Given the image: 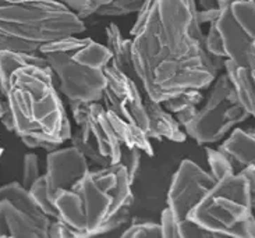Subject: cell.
Listing matches in <instances>:
<instances>
[{
	"label": "cell",
	"mask_w": 255,
	"mask_h": 238,
	"mask_svg": "<svg viewBox=\"0 0 255 238\" xmlns=\"http://www.w3.org/2000/svg\"><path fill=\"white\" fill-rule=\"evenodd\" d=\"M219 149L223 150L233 164L235 173H240L246 167H255V132L236 128Z\"/></svg>",
	"instance_id": "cell-15"
},
{
	"label": "cell",
	"mask_w": 255,
	"mask_h": 238,
	"mask_svg": "<svg viewBox=\"0 0 255 238\" xmlns=\"http://www.w3.org/2000/svg\"><path fill=\"white\" fill-rule=\"evenodd\" d=\"M251 116L243 106L229 75L219 74L202 108L184 131L200 145L219 142L236 125Z\"/></svg>",
	"instance_id": "cell-7"
},
{
	"label": "cell",
	"mask_w": 255,
	"mask_h": 238,
	"mask_svg": "<svg viewBox=\"0 0 255 238\" xmlns=\"http://www.w3.org/2000/svg\"><path fill=\"white\" fill-rule=\"evenodd\" d=\"M253 211L249 180L243 173H233L214 184L188 219L214 237L250 238Z\"/></svg>",
	"instance_id": "cell-4"
},
{
	"label": "cell",
	"mask_w": 255,
	"mask_h": 238,
	"mask_svg": "<svg viewBox=\"0 0 255 238\" xmlns=\"http://www.w3.org/2000/svg\"><path fill=\"white\" fill-rule=\"evenodd\" d=\"M22 143L31 148V149H36V148H41V149L48 150V152H52V150L57 149L60 148L62 143L59 142H53V141H48V139H43V138H36V136H31V135H22L20 136Z\"/></svg>",
	"instance_id": "cell-29"
},
{
	"label": "cell",
	"mask_w": 255,
	"mask_h": 238,
	"mask_svg": "<svg viewBox=\"0 0 255 238\" xmlns=\"http://www.w3.org/2000/svg\"><path fill=\"white\" fill-rule=\"evenodd\" d=\"M4 3H10V4H20V3H29V1H39V0H1Z\"/></svg>",
	"instance_id": "cell-37"
},
{
	"label": "cell",
	"mask_w": 255,
	"mask_h": 238,
	"mask_svg": "<svg viewBox=\"0 0 255 238\" xmlns=\"http://www.w3.org/2000/svg\"><path fill=\"white\" fill-rule=\"evenodd\" d=\"M39 48L41 45L38 43L17 39L0 32V52L8 50V52H20V53H36L39 52Z\"/></svg>",
	"instance_id": "cell-24"
},
{
	"label": "cell",
	"mask_w": 255,
	"mask_h": 238,
	"mask_svg": "<svg viewBox=\"0 0 255 238\" xmlns=\"http://www.w3.org/2000/svg\"><path fill=\"white\" fill-rule=\"evenodd\" d=\"M80 41L81 38L71 35L48 42L39 48V53L48 60L59 82V91L69 101L99 102L102 101L106 77L104 70L84 66L73 57V49Z\"/></svg>",
	"instance_id": "cell-8"
},
{
	"label": "cell",
	"mask_w": 255,
	"mask_h": 238,
	"mask_svg": "<svg viewBox=\"0 0 255 238\" xmlns=\"http://www.w3.org/2000/svg\"><path fill=\"white\" fill-rule=\"evenodd\" d=\"M91 170V163L73 145L48 152L46 157V190L53 202L57 191L70 190L74 184Z\"/></svg>",
	"instance_id": "cell-12"
},
{
	"label": "cell",
	"mask_w": 255,
	"mask_h": 238,
	"mask_svg": "<svg viewBox=\"0 0 255 238\" xmlns=\"http://www.w3.org/2000/svg\"><path fill=\"white\" fill-rule=\"evenodd\" d=\"M85 31L84 20L60 0H39L10 4L0 0V32L43 45Z\"/></svg>",
	"instance_id": "cell-5"
},
{
	"label": "cell",
	"mask_w": 255,
	"mask_h": 238,
	"mask_svg": "<svg viewBox=\"0 0 255 238\" xmlns=\"http://www.w3.org/2000/svg\"><path fill=\"white\" fill-rule=\"evenodd\" d=\"M250 70H251V73H253V77H254L255 80V39L254 43H253V48H251V52H250Z\"/></svg>",
	"instance_id": "cell-34"
},
{
	"label": "cell",
	"mask_w": 255,
	"mask_h": 238,
	"mask_svg": "<svg viewBox=\"0 0 255 238\" xmlns=\"http://www.w3.org/2000/svg\"><path fill=\"white\" fill-rule=\"evenodd\" d=\"M49 237L50 238H77L76 230H73L62 219H52L49 226Z\"/></svg>",
	"instance_id": "cell-27"
},
{
	"label": "cell",
	"mask_w": 255,
	"mask_h": 238,
	"mask_svg": "<svg viewBox=\"0 0 255 238\" xmlns=\"http://www.w3.org/2000/svg\"><path fill=\"white\" fill-rule=\"evenodd\" d=\"M240 173H243L246 178L249 180L250 184V192H251V204H253V209L255 211V167H246V169H243Z\"/></svg>",
	"instance_id": "cell-30"
},
{
	"label": "cell",
	"mask_w": 255,
	"mask_h": 238,
	"mask_svg": "<svg viewBox=\"0 0 255 238\" xmlns=\"http://www.w3.org/2000/svg\"><path fill=\"white\" fill-rule=\"evenodd\" d=\"M216 183L215 177L190 159H184L174 173L167 192V208L170 209L177 227L188 219L193 211L208 191Z\"/></svg>",
	"instance_id": "cell-11"
},
{
	"label": "cell",
	"mask_w": 255,
	"mask_h": 238,
	"mask_svg": "<svg viewBox=\"0 0 255 238\" xmlns=\"http://www.w3.org/2000/svg\"><path fill=\"white\" fill-rule=\"evenodd\" d=\"M204 102V95L201 92V89H187L184 92H181L179 95L169 98L162 102V105L165 106L166 110H169L170 113L176 115L183 109H186L188 106L193 105H201Z\"/></svg>",
	"instance_id": "cell-19"
},
{
	"label": "cell",
	"mask_w": 255,
	"mask_h": 238,
	"mask_svg": "<svg viewBox=\"0 0 255 238\" xmlns=\"http://www.w3.org/2000/svg\"><path fill=\"white\" fill-rule=\"evenodd\" d=\"M225 71L236 89L242 105L255 117V80L250 67L239 66L232 60H225Z\"/></svg>",
	"instance_id": "cell-17"
},
{
	"label": "cell",
	"mask_w": 255,
	"mask_h": 238,
	"mask_svg": "<svg viewBox=\"0 0 255 238\" xmlns=\"http://www.w3.org/2000/svg\"><path fill=\"white\" fill-rule=\"evenodd\" d=\"M160 226H162V234L167 238H179L177 233V220L174 219L170 209L166 206L162 215H160Z\"/></svg>",
	"instance_id": "cell-28"
},
{
	"label": "cell",
	"mask_w": 255,
	"mask_h": 238,
	"mask_svg": "<svg viewBox=\"0 0 255 238\" xmlns=\"http://www.w3.org/2000/svg\"><path fill=\"white\" fill-rule=\"evenodd\" d=\"M145 0H112L109 4L104 6L97 15L99 17H123L127 14L138 13L142 6H144Z\"/></svg>",
	"instance_id": "cell-21"
},
{
	"label": "cell",
	"mask_w": 255,
	"mask_h": 238,
	"mask_svg": "<svg viewBox=\"0 0 255 238\" xmlns=\"http://www.w3.org/2000/svg\"><path fill=\"white\" fill-rule=\"evenodd\" d=\"M59 92L50 66L17 68L4 92L14 117V132L59 143L69 141L73 129Z\"/></svg>",
	"instance_id": "cell-3"
},
{
	"label": "cell",
	"mask_w": 255,
	"mask_h": 238,
	"mask_svg": "<svg viewBox=\"0 0 255 238\" xmlns=\"http://www.w3.org/2000/svg\"><path fill=\"white\" fill-rule=\"evenodd\" d=\"M221 14V10L219 8H215V10H198V21L200 24H207V22H212L215 21Z\"/></svg>",
	"instance_id": "cell-31"
},
{
	"label": "cell",
	"mask_w": 255,
	"mask_h": 238,
	"mask_svg": "<svg viewBox=\"0 0 255 238\" xmlns=\"http://www.w3.org/2000/svg\"><path fill=\"white\" fill-rule=\"evenodd\" d=\"M0 121L1 124L6 127L7 131H13L14 132V117L13 113H11V110L8 108V103L6 101V106H4V113H3V116L0 117Z\"/></svg>",
	"instance_id": "cell-32"
},
{
	"label": "cell",
	"mask_w": 255,
	"mask_h": 238,
	"mask_svg": "<svg viewBox=\"0 0 255 238\" xmlns=\"http://www.w3.org/2000/svg\"><path fill=\"white\" fill-rule=\"evenodd\" d=\"M144 103L149 121L146 134L151 139H169L173 142L186 141L187 132L180 125L174 115L165 109L162 102H158L145 94Z\"/></svg>",
	"instance_id": "cell-14"
},
{
	"label": "cell",
	"mask_w": 255,
	"mask_h": 238,
	"mask_svg": "<svg viewBox=\"0 0 255 238\" xmlns=\"http://www.w3.org/2000/svg\"><path fill=\"white\" fill-rule=\"evenodd\" d=\"M77 129L71 134V145L88 159L91 166L108 167L122 162L125 145L108 117L102 102L69 101Z\"/></svg>",
	"instance_id": "cell-6"
},
{
	"label": "cell",
	"mask_w": 255,
	"mask_h": 238,
	"mask_svg": "<svg viewBox=\"0 0 255 238\" xmlns=\"http://www.w3.org/2000/svg\"><path fill=\"white\" fill-rule=\"evenodd\" d=\"M251 131H253V132H255V127H254V128H253V129H251Z\"/></svg>",
	"instance_id": "cell-39"
},
{
	"label": "cell",
	"mask_w": 255,
	"mask_h": 238,
	"mask_svg": "<svg viewBox=\"0 0 255 238\" xmlns=\"http://www.w3.org/2000/svg\"><path fill=\"white\" fill-rule=\"evenodd\" d=\"M106 85L102 95V105L105 109L148 131V115L145 109V91L138 80L120 71L115 66L108 64L104 68Z\"/></svg>",
	"instance_id": "cell-10"
},
{
	"label": "cell",
	"mask_w": 255,
	"mask_h": 238,
	"mask_svg": "<svg viewBox=\"0 0 255 238\" xmlns=\"http://www.w3.org/2000/svg\"><path fill=\"white\" fill-rule=\"evenodd\" d=\"M1 155H3V148H0V159H1Z\"/></svg>",
	"instance_id": "cell-38"
},
{
	"label": "cell",
	"mask_w": 255,
	"mask_h": 238,
	"mask_svg": "<svg viewBox=\"0 0 255 238\" xmlns=\"http://www.w3.org/2000/svg\"><path fill=\"white\" fill-rule=\"evenodd\" d=\"M215 8H219L218 0H198V10H215Z\"/></svg>",
	"instance_id": "cell-33"
},
{
	"label": "cell",
	"mask_w": 255,
	"mask_h": 238,
	"mask_svg": "<svg viewBox=\"0 0 255 238\" xmlns=\"http://www.w3.org/2000/svg\"><path fill=\"white\" fill-rule=\"evenodd\" d=\"M64 6L74 13L78 18H87L92 14H97L101 8L109 4L112 0H60Z\"/></svg>",
	"instance_id": "cell-22"
},
{
	"label": "cell",
	"mask_w": 255,
	"mask_h": 238,
	"mask_svg": "<svg viewBox=\"0 0 255 238\" xmlns=\"http://www.w3.org/2000/svg\"><path fill=\"white\" fill-rule=\"evenodd\" d=\"M106 46L112 53V66L123 71L127 75L132 77L134 80H138L134 63H132V53H131V38L126 39L120 32V29L116 24H109L106 28Z\"/></svg>",
	"instance_id": "cell-16"
},
{
	"label": "cell",
	"mask_w": 255,
	"mask_h": 238,
	"mask_svg": "<svg viewBox=\"0 0 255 238\" xmlns=\"http://www.w3.org/2000/svg\"><path fill=\"white\" fill-rule=\"evenodd\" d=\"M128 173L122 163L90 170L70 190L57 191L53 205L59 219L78 237L106 234L128 220L134 204Z\"/></svg>",
	"instance_id": "cell-2"
},
{
	"label": "cell",
	"mask_w": 255,
	"mask_h": 238,
	"mask_svg": "<svg viewBox=\"0 0 255 238\" xmlns=\"http://www.w3.org/2000/svg\"><path fill=\"white\" fill-rule=\"evenodd\" d=\"M4 106H6V98H4L1 89H0V117L3 116V113H4Z\"/></svg>",
	"instance_id": "cell-36"
},
{
	"label": "cell",
	"mask_w": 255,
	"mask_h": 238,
	"mask_svg": "<svg viewBox=\"0 0 255 238\" xmlns=\"http://www.w3.org/2000/svg\"><path fill=\"white\" fill-rule=\"evenodd\" d=\"M225 57L239 66L250 67V52L255 39V4L233 1L221 10L215 20Z\"/></svg>",
	"instance_id": "cell-9"
},
{
	"label": "cell",
	"mask_w": 255,
	"mask_h": 238,
	"mask_svg": "<svg viewBox=\"0 0 255 238\" xmlns=\"http://www.w3.org/2000/svg\"><path fill=\"white\" fill-rule=\"evenodd\" d=\"M48 229L13 201L0 199V237L48 238Z\"/></svg>",
	"instance_id": "cell-13"
},
{
	"label": "cell",
	"mask_w": 255,
	"mask_h": 238,
	"mask_svg": "<svg viewBox=\"0 0 255 238\" xmlns=\"http://www.w3.org/2000/svg\"><path fill=\"white\" fill-rule=\"evenodd\" d=\"M29 194L35 201V204L39 206L46 216L50 219H59V212L56 209V206L52 202V199L49 198L48 190H46V180H45V174H42L41 177L38 178L29 188Z\"/></svg>",
	"instance_id": "cell-18"
},
{
	"label": "cell",
	"mask_w": 255,
	"mask_h": 238,
	"mask_svg": "<svg viewBox=\"0 0 255 238\" xmlns=\"http://www.w3.org/2000/svg\"><path fill=\"white\" fill-rule=\"evenodd\" d=\"M122 237H148L158 238L163 237L162 234V226L160 223H152V222H141V223H132L130 227L122 233Z\"/></svg>",
	"instance_id": "cell-23"
},
{
	"label": "cell",
	"mask_w": 255,
	"mask_h": 238,
	"mask_svg": "<svg viewBox=\"0 0 255 238\" xmlns=\"http://www.w3.org/2000/svg\"><path fill=\"white\" fill-rule=\"evenodd\" d=\"M39 170V159L35 153H27L22 160V185L29 190L31 185L41 177Z\"/></svg>",
	"instance_id": "cell-25"
},
{
	"label": "cell",
	"mask_w": 255,
	"mask_h": 238,
	"mask_svg": "<svg viewBox=\"0 0 255 238\" xmlns=\"http://www.w3.org/2000/svg\"><path fill=\"white\" fill-rule=\"evenodd\" d=\"M205 153H207L211 174L214 176L216 181L221 180L222 177H225V176H228V174H233L235 173L233 164H232L230 159H229L228 155L223 150H221L219 148L218 149L207 148Z\"/></svg>",
	"instance_id": "cell-20"
},
{
	"label": "cell",
	"mask_w": 255,
	"mask_h": 238,
	"mask_svg": "<svg viewBox=\"0 0 255 238\" xmlns=\"http://www.w3.org/2000/svg\"><path fill=\"white\" fill-rule=\"evenodd\" d=\"M233 1H253L255 4V0H218V4H219V8H223V7H226L230 3H233Z\"/></svg>",
	"instance_id": "cell-35"
},
{
	"label": "cell",
	"mask_w": 255,
	"mask_h": 238,
	"mask_svg": "<svg viewBox=\"0 0 255 238\" xmlns=\"http://www.w3.org/2000/svg\"><path fill=\"white\" fill-rule=\"evenodd\" d=\"M141 153H142V150L137 149V148H127V146H125V149H123V155H122V162L120 163L126 167L131 183H134L135 176H137L139 160H141Z\"/></svg>",
	"instance_id": "cell-26"
},
{
	"label": "cell",
	"mask_w": 255,
	"mask_h": 238,
	"mask_svg": "<svg viewBox=\"0 0 255 238\" xmlns=\"http://www.w3.org/2000/svg\"><path fill=\"white\" fill-rule=\"evenodd\" d=\"M131 29L132 63L145 94L163 102L187 89L208 88L222 57L205 48L197 0H145Z\"/></svg>",
	"instance_id": "cell-1"
}]
</instances>
